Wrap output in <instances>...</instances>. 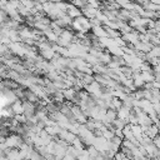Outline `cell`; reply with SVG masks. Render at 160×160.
I'll list each match as a JSON object with an SVG mask.
<instances>
[{"mask_svg":"<svg viewBox=\"0 0 160 160\" xmlns=\"http://www.w3.org/2000/svg\"><path fill=\"white\" fill-rule=\"evenodd\" d=\"M10 110H11L15 115H18V114H22V112H24V102L20 101V100H14V102L11 104Z\"/></svg>","mask_w":160,"mask_h":160,"instance_id":"obj_1","label":"cell"}]
</instances>
